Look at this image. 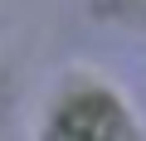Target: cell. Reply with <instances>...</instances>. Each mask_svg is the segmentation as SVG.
<instances>
[{
	"instance_id": "cell-1",
	"label": "cell",
	"mask_w": 146,
	"mask_h": 141,
	"mask_svg": "<svg viewBox=\"0 0 146 141\" xmlns=\"http://www.w3.org/2000/svg\"><path fill=\"white\" fill-rule=\"evenodd\" d=\"M117 136H122V112L107 97H78L54 122V141H117Z\"/></svg>"
}]
</instances>
